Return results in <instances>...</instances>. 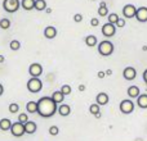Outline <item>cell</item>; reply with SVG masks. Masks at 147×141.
I'll use <instances>...</instances> for the list:
<instances>
[{
  "label": "cell",
  "mask_w": 147,
  "mask_h": 141,
  "mask_svg": "<svg viewBox=\"0 0 147 141\" xmlns=\"http://www.w3.org/2000/svg\"><path fill=\"white\" fill-rule=\"evenodd\" d=\"M12 122H10V119L8 118H3L0 119V130L1 131H9L10 128H12Z\"/></svg>",
  "instance_id": "cell-18"
},
{
  "label": "cell",
  "mask_w": 147,
  "mask_h": 141,
  "mask_svg": "<svg viewBox=\"0 0 147 141\" xmlns=\"http://www.w3.org/2000/svg\"><path fill=\"white\" fill-rule=\"evenodd\" d=\"M106 74H109V76L112 74V70H111V69H107V70H106Z\"/></svg>",
  "instance_id": "cell-42"
},
{
  "label": "cell",
  "mask_w": 147,
  "mask_h": 141,
  "mask_svg": "<svg viewBox=\"0 0 147 141\" xmlns=\"http://www.w3.org/2000/svg\"><path fill=\"white\" fill-rule=\"evenodd\" d=\"M36 130H38V126H36L35 122L32 121H28L27 123H25V132L28 135H32L36 132Z\"/></svg>",
  "instance_id": "cell-14"
},
{
  "label": "cell",
  "mask_w": 147,
  "mask_h": 141,
  "mask_svg": "<svg viewBox=\"0 0 147 141\" xmlns=\"http://www.w3.org/2000/svg\"><path fill=\"white\" fill-rule=\"evenodd\" d=\"M26 110L30 114L38 113V101H28V103L26 104Z\"/></svg>",
  "instance_id": "cell-19"
},
{
  "label": "cell",
  "mask_w": 147,
  "mask_h": 141,
  "mask_svg": "<svg viewBox=\"0 0 147 141\" xmlns=\"http://www.w3.org/2000/svg\"><path fill=\"white\" fill-rule=\"evenodd\" d=\"M116 26L119 28H123L125 26V19L124 18H119V21H117V23H116Z\"/></svg>",
  "instance_id": "cell-34"
},
{
  "label": "cell",
  "mask_w": 147,
  "mask_h": 141,
  "mask_svg": "<svg viewBox=\"0 0 147 141\" xmlns=\"http://www.w3.org/2000/svg\"><path fill=\"white\" fill-rule=\"evenodd\" d=\"M97 76H98V78H105V76H106V72H103V70H99V72L97 73Z\"/></svg>",
  "instance_id": "cell-36"
},
{
  "label": "cell",
  "mask_w": 147,
  "mask_h": 141,
  "mask_svg": "<svg viewBox=\"0 0 147 141\" xmlns=\"http://www.w3.org/2000/svg\"><path fill=\"white\" fill-rule=\"evenodd\" d=\"M136 10H137V8L133 4H127L123 8V15H124L125 18H134Z\"/></svg>",
  "instance_id": "cell-10"
},
{
  "label": "cell",
  "mask_w": 147,
  "mask_h": 141,
  "mask_svg": "<svg viewBox=\"0 0 147 141\" xmlns=\"http://www.w3.org/2000/svg\"><path fill=\"white\" fill-rule=\"evenodd\" d=\"M74 21H75L76 23H80L81 21H83V15H81L80 13H76V14L74 15Z\"/></svg>",
  "instance_id": "cell-33"
},
{
  "label": "cell",
  "mask_w": 147,
  "mask_h": 141,
  "mask_svg": "<svg viewBox=\"0 0 147 141\" xmlns=\"http://www.w3.org/2000/svg\"><path fill=\"white\" fill-rule=\"evenodd\" d=\"M116 33V26L112 25V23H105L102 26V35L106 36V37H111Z\"/></svg>",
  "instance_id": "cell-8"
},
{
  "label": "cell",
  "mask_w": 147,
  "mask_h": 141,
  "mask_svg": "<svg viewBox=\"0 0 147 141\" xmlns=\"http://www.w3.org/2000/svg\"><path fill=\"white\" fill-rule=\"evenodd\" d=\"M35 9L41 12L47 9V1L45 0H35Z\"/></svg>",
  "instance_id": "cell-24"
},
{
  "label": "cell",
  "mask_w": 147,
  "mask_h": 141,
  "mask_svg": "<svg viewBox=\"0 0 147 141\" xmlns=\"http://www.w3.org/2000/svg\"><path fill=\"white\" fill-rule=\"evenodd\" d=\"M128 96L129 98H138L141 95V91H140V87L138 86H130L128 87Z\"/></svg>",
  "instance_id": "cell-17"
},
{
  "label": "cell",
  "mask_w": 147,
  "mask_h": 141,
  "mask_svg": "<svg viewBox=\"0 0 147 141\" xmlns=\"http://www.w3.org/2000/svg\"><path fill=\"white\" fill-rule=\"evenodd\" d=\"M143 81H145V83L147 85V69L143 72Z\"/></svg>",
  "instance_id": "cell-37"
},
{
  "label": "cell",
  "mask_w": 147,
  "mask_h": 141,
  "mask_svg": "<svg viewBox=\"0 0 147 141\" xmlns=\"http://www.w3.org/2000/svg\"><path fill=\"white\" fill-rule=\"evenodd\" d=\"M10 132H12L13 136L16 137H21L26 134L25 132V124L20 123V122H16V123L12 124V128H10Z\"/></svg>",
  "instance_id": "cell-6"
},
{
  "label": "cell",
  "mask_w": 147,
  "mask_h": 141,
  "mask_svg": "<svg viewBox=\"0 0 147 141\" xmlns=\"http://www.w3.org/2000/svg\"><path fill=\"white\" fill-rule=\"evenodd\" d=\"M3 92H4V87H3V85L0 83V96L3 95Z\"/></svg>",
  "instance_id": "cell-38"
},
{
  "label": "cell",
  "mask_w": 147,
  "mask_h": 141,
  "mask_svg": "<svg viewBox=\"0 0 147 141\" xmlns=\"http://www.w3.org/2000/svg\"><path fill=\"white\" fill-rule=\"evenodd\" d=\"M134 18H137V21H138V22H141V23L147 22V7H140V8H137Z\"/></svg>",
  "instance_id": "cell-9"
},
{
  "label": "cell",
  "mask_w": 147,
  "mask_h": 141,
  "mask_svg": "<svg viewBox=\"0 0 147 141\" xmlns=\"http://www.w3.org/2000/svg\"><path fill=\"white\" fill-rule=\"evenodd\" d=\"M9 48H10V50H13V51L20 50L21 43L18 40H12V41H10V44H9Z\"/></svg>",
  "instance_id": "cell-27"
},
{
  "label": "cell",
  "mask_w": 147,
  "mask_h": 141,
  "mask_svg": "<svg viewBox=\"0 0 147 141\" xmlns=\"http://www.w3.org/2000/svg\"><path fill=\"white\" fill-rule=\"evenodd\" d=\"M45 12L48 13V14H51V13H52V9H51V8H47V9H45Z\"/></svg>",
  "instance_id": "cell-41"
},
{
  "label": "cell",
  "mask_w": 147,
  "mask_h": 141,
  "mask_svg": "<svg viewBox=\"0 0 147 141\" xmlns=\"http://www.w3.org/2000/svg\"><path fill=\"white\" fill-rule=\"evenodd\" d=\"M59 91H61L65 96H67V95H70V94H71L72 88H71V86H69V85H62L61 86V90H59Z\"/></svg>",
  "instance_id": "cell-28"
},
{
  "label": "cell",
  "mask_w": 147,
  "mask_h": 141,
  "mask_svg": "<svg viewBox=\"0 0 147 141\" xmlns=\"http://www.w3.org/2000/svg\"><path fill=\"white\" fill-rule=\"evenodd\" d=\"M99 110H101V109H99V105L97 103L96 104H92V105L89 106V112H90L92 114H94V116H96V114H98V113H101Z\"/></svg>",
  "instance_id": "cell-29"
},
{
  "label": "cell",
  "mask_w": 147,
  "mask_h": 141,
  "mask_svg": "<svg viewBox=\"0 0 147 141\" xmlns=\"http://www.w3.org/2000/svg\"><path fill=\"white\" fill-rule=\"evenodd\" d=\"M98 53L101 54L102 57H110L114 53V44L109 40L101 41V43L98 44Z\"/></svg>",
  "instance_id": "cell-2"
},
{
  "label": "cell",
  "mask_w": 147,
  "mask_h": 141,
  "mask_svg": "<svg viewBox=\"0 0 147 141\" xmlns=\"http://www.w3.org/2000/svg\"><path fill=\"white\" fill-rule=\"evenodd\" d=\"M28 73H30L31 77H40L41 73H43V66L40 63H32L28 67Z\"/></svg>",
  "instance_id": "cell-7"
},
{
  "label": "cell",
  "mask_w": 147,
  "mask_h": 141,
  "mask_svg": "<svg viewBox=\"0 0 147 141\" xmlns=\"http://www.w3.org/2000/svg\"><path fill=\"white\" fill-rule=\"evenodd\" d=\"M119 108H120V110H121V113L130 114L134 110V104H133V101L130 100V99H125V100H123L121 103H120Z\"/></svg>",
  "instance_id": "cell-5"
},
{
  "label": "cell",
  "mask_w": 147,
  "mask_h": 141,
  "mask_svg": "<svg viewBox=\"0 0 147 141\" xmlns=\"http://www.w3.org/2000/svg\"><path fill=\"white\" fill-rule=\"evenodd\" d=\"M90 25L93 26V27H97V26L99 25V19H98V18H92V19H90Z\"/></svg>",
  "instance_id": "cell-35"
},
{
  "label": "cell",
  "mask_w": 147,
  "mask_h": 141,
  "mask_svg": "<svg viewBox=\"0 0 147 141\" xmlns=\"http://www.w3.org/2000/svg\"><path fill=\"white\" fill-rule=\"evenodd\" d=\"M4 61H5V58L3 55H0V63H4Z\"/></svg>",
  "instance_id": "cell-40"
},
{
  "label": "cell",
  "mask_w": 147,
  "mask_h": 141,
  "mask_svg": "<svg viewBox=\"0 0 147 141\" xmlns=\"http://www.w3.org/2000/svg\"><path fill=\"white\" fill-rule=\"evenodd\" d=\"M28 121H30V119H28L27 113H21V114H20V117H18V122H20V123H22V124L27 123Z\"/></svg>",
  "instance_id": "cell-30"
},
{
  "label": "cell",
  "mask_w": 147,
  "mask_h": 141,
  "mask_svg": "<svg viewBox=\"0 0 147 141\" xmlns=\"http://www.w3.org/2000/svg\"><path fill=\"white\" fill-rule=\"evenodd\" d=\"M44 36H45L47 39H49V40L54 39L57 36V28L53 27V26H48V27H45V30H44Z\"/></svg>",
  "instance_id": "cell-13"
},
{
  "label": "cell",
  "mask_w": 147,
  "mask_h": 141,
  "mask_svg": "<svg viewBox=\"0 0 147 141\" xmlns=\"http://www.w3.org/2000/svg\"><path fill=\"white\" fill-rule=\"evenodd\" d=\"M137 105L142 109H147V94H141L137 99Z\"/></svg>",
  "instance_id": "cell-20"
},
{
  "label": "cell",
  "mask_w": 147,
  "mask_h": 141,
  "mask_svg": "<svg viewBox=\"0 0 147 141\" xmlns=\"http://www.w3.org/2000/svg\"><path fill=\"white\" fill-rule=\"evenodd\" d=\"M10 27V21L8 18H1L0 19V28L1 30H8Z\"/></svg>",
  "instance_id": "cell-26"
},
{
  "label": "cell",
  "mask_w": 147,
  "mask_h": 141,
  "mask_svg": "<svg viewBox=\"0 0 147 141\" xmlns=\"http://www.w3.org/2000/svg\"><path fill=\"white\" fill-rule=\"evenodd\" d=\"M109 9H107L106 7V3L102 1L101 4H99V8H98V15H101V17H106V15H109Z\"/></svg>",
  "instance_id": "cell-22"
},
{
  "label": "cell",
  "mask_w": 147,
  "mask_h": 141,
  "mask_svg": "<svg viewBox=\"0 0 147 141\" xmlns=\"http://www.w3.org/2000/svg\"><path fill=\"white\" fill-rule=\"evenodd\" d=\"M27 90L32 94H38L43 90V82H41L40 78L32 77L27 81Z\"/></svg>",
  "instance_id": "cell-3"
},
{
  "label": "cell",
  "mask_w": 147,
  "mask_h": 141,
  "mask_svg": "<svg viewBox=\"0 0 147 141\" xmlns=\"http://www.w3.org/2000/svg\"><path fill=\"white\" fill-rule=\"evenodd\" d=\"M20 0H4L3 1V8L7 13H16L20 9Z\"/></svg>",
  "instance_id": "cell-4"
},
{
  "label": "cell",
  "mask_w": 147,
  "mask_h": 141,
  "mask_svg": "<svg viewBox=\"0 0 147 141\" xmlns=\"http://www.w3.org/2000/svg\"><path fill=\"white\" fill-rule=\"evenodd\" d=\"M58 112V106L49 96H43L38 100V114L43 118H51Z\"/></svg>",
  "instance_id": "cell-1"
},
{
  "label": "cell",
  "mask_w": 147,
  "mask_h": 141,
  "mask_svg": "<svg viewBox=\"0 0 147 141\" xmlns=\"http://www.w3.org/2000/svg\"><path fill=\"white\" fill-rule=\"evenodd\" d=\"M20 110V105H18L17 103H12V104H9V112L10 113H17V112Z\"/></svg>",
  "instance_id": "cell-31"
},
{
  "label": "cell",
  "mask_w": 147,
  "mask_h": 141,
  "mask_svg": "<svg viewBox=\"0 0 147 141\" xmlns=\"http://www.w3.org/2000/svg\"><path fill=\"white\" fill-rule=\"evenodd\" d=\"M21 7L25 10L35 9V0H21Z\"/></svg>",
  "instance_id": "cell-16"
},
{
  "label": "cell",
  "mask_w": 147,
  "mask_h": 141,
  "mask_svg": "<svg viewBox=\"0 0 147 141\" xmlns=\"http://www.w3.org/2000/svg\"><path fill=\"white\" fill-rule=\"evenodd\" d=\"M119 15L116 14V13H110L109 15H107V19H109V23H112V25L116 26L117 21H119Z\"/></svg>",
  "instance_id": "cell-25"
},
{
  "label": "cell",
  "mask_w": 147,
  "mask_h": 141,
  "mask_svg": "<svg viewBox=\"0 0 147 141\" xmlns=\"http://www.w3.org/2000/svg\"><path fill=\"white\" fill-rule=\"evenodd\" d=\"M57 113L62 117H67L71 113V108H70V105H67V104H61V105L58 106V112H57Z\"/></svg>",
  "instance_id": "cell-15"
},
{
  "label": "cell",
  "mask_w": 147,
  "mask_h": 141,
  "mask_svg": "<svg viewBox=\"0 0 147 141\" xmlns=\"http://www.w3.org/2000/svg\"><path fill=\"white\" fill-rule=\"evenodd\" d=\"M49 134H51L52 136H57V135L59 134V128L57 126H51L49 127Z\"/></svg>",
  "instance_id": "cell-32"
},
{
  "label": "cell",
  "mask_w": 147,
  "mask_h": 141,
  "mask_svg": "<svg viewBox=\"0 0 147 141\" xmlns=\"http://www.w3.org/2000/svg\"><path fill=\"white\" fill-rule=\"evenodd\" d=\"M51 98L53 99L56 104H62V101L65 100V95L61 92V91H54L53 95H52Z\"/></svg>",
  "instance_id": "cell-21"
},
{
  "label": "cell",
  "mask_w": 147,
  "mask_h": 141,
  "mask_svg": "<svg viewBox=\"0 0 147 141\" xmlns=\"http://www.w3.org/2000/svg\"><path fill=\"white\" fill-rule=\"evenodd\" d=\"M79 90H80V91H84V90H85V86H84V85H80V86H79Z\"/></svg>",
  "instance_id": "cell-39"
},
{
  "label": "cell",
  "mask_w": 147,
  "mask_h": 141,
  "mask_svg": "<svg viewBox=\"0 0 147 141\" xmlns=\"http://www.w3.org/2000/svg\"><path fill=\"white\" fill-rule=\"evenodd\" d=\"M109 95H107L106 92H99L98 95L96 96V103L98 104L99 106H102V105H106L107 103H109Z\"/></svg>",
  "instance_id": "cell-12"
},
{
  "label": "cell",
  "mask_w": 147,
  "mask_h": 141,
  "mask_svg": "<svg viewBox=\"0 0 147 141\" xmlns=\"http://www.w3.org/2000/svg\"><path fill=\"white\" fill-rule=\"evenodd\" d=\"M93 1H94V0H93Z\"/></svg>",
  "instance_id": "cell-43"
},
{
  "label": "cell",
  "mask_w": 147,
  "mask_h": 141,
  "mask_svg": "<svg viewBox=\"0 0 147 141\" xmlns=\"http://www.w3.org/2000/svg\"><path fill=\"white\" fill-rule=\"evenodd\" d=\"M137 76V70L133 67H127L124 70H123V77L125 78L127 81H133Z\"/></svg>",
  "instance_id": "cell-11"
},
{
  "label": "cell",
  "mask_w": 147,
  "mask_h": 141,
  "mask_svg": "<svg viewBox=\"0 0 147 141\" xmlns=\"http://www.w3.org/2000/svg\"><path fill=\"white\" fill-rule=\"evenodd\" d=\"M85 44L89 48H93V46L97 45V37L94 35H89L85 37Z\"/></svg>",
  "instance_id": "cell-23"
}]
</instances>
